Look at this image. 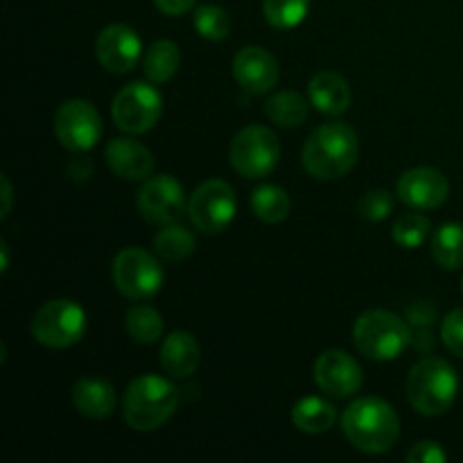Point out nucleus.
Here are the masks:
<instances>
[{"mask_svg": "<svg viewBox=\"0 0 463 463\" xmlns=\"http://www.w3.org/2000/svg\"><path fill=\"white\" fill-rule=\"evenodd\" d=\"M279 136L262 125H249L235 134L229 147V161L233 170L247 179H262L279 165Z\"/></svg>", "mask_w": 463, "mask_h": 463, "instance_id": "0eeeda50", "label": "nucleus"}, {"mask_svg": "<svg viewBox=\"0 0 463 463\" xmlns=\"http://www.w3.org/2000/svg\"><path fill=\"white\" fill-rule=\"evenodd\" d=\"M235 211H238L235 190L222 179L203 181L188 202L190 222H193L194 229L206 235H215L229 229Z\"/></svg>", "mask_w": 463, "mask_h": 463, "instance_id": "9d476101", "label": "nucleus"}, {"mask_svg": "<svg viewBox=\"0 0 463 463\" xmlns=\"http://www.w3.org/2000/svg\"><path fill=\"white\" fill-rule=\"evenodd\" d=\"M315 383L321 392H326V396L351 398L353 393L360 392L364 373L355 357L348 355L346 351L333 348V351L321 353L317 360Z\"/></svg>", "mask_w": 463, "mask_h": 463, "instance_id": "4468645a", "label": "nucleus"}, {"mask_svg": "<svg viewBox=\"0 0 463 463\" xmlns=\"http://www.w3.org/2000/svg\"><path fill=\"white\" fill-rule=\"evenodd\" d=\"M357 351L373 362H392L411 344V330L405 321L389 310H369L357 317L353 328Z\"/></svg>", "mask_w": 463, "mask_h": 463, "instance_id": "39448f33", "label": "nucleus"}, {"mask_svg": "<svg viewBox=\"0 0 463 463\" xmlns=\"http://www.w3.org/2000/svg\"><path fill=\"white\" fill-rule=\"evenodd\" d=\"M102 118L86 99H66L54 113V134L71 152H89L102 138Z\"/></svg>", "mask_w": 463, "mask_h": 463, "instance_id": "9b49d317", "label": "nucleus"}, {"mask_svg": "<svg viewBox=\"0 0 463 463\" xmlns=\"http://www.w3.org/2000/svg\"><path fill=\"white\" fill-rule=\"evenodd\" d=\"M165 271L149 251L138 247L122 249L113 260V283L122 297L145 301L161 292Z\"/></svg>", "mask_w": 463, "mask_h": 463, "instance_id": "6e6552de", "label": "nucleus"}, {"mask_svg": "<svg viewBox=\"0 0 463 463\" xmlns=\"http://www.w3.org/2000/svg\"><path fill=\"white\" fill-rule=\"evenodd\" d=\"M446 452L439 443L434 441H423L416 443L410 452H407V461L410 463H443L446 461Z\"/></svg>", "mask_w": 463, "mask_h": 463, "instance_id": "473e14b6", "label": "nucleus"}, {"mask_svg": "<svg viewBox=\"0 0 463 463\" xmlns=\"http://www.w3.org/2000/svg\"><path fill=\"white\" fill-rule=\"evenodd\" d=\"M342 430L351 446L366 455H384L401 437V419L387 401L364 396L351 402L342 416Z\"/></svg>", "mask_w": 463, "mask_h": 463, "instance_id": "f03ea898", "label": "nucleus"}, {"mask_svg": "<svg viewBox=\"0 0 463 463\" xmlns=\"http://www.w3.org/2000/svg\"><path fill=\"white\" fill-rule=\"evenodd\" d=\"M310 102L326 116H342L351 107V86L337 72H319L310 80Z\"/></svg>", "mask_w": 463, "mask_h": 463, "instance_id": "aec40b11", "label": "nucleus"}, {"mask_svg": "<svg viewBox=\"0 0 463 463\" xmlns=\"http://www.w3.org/2000/svg\"><path fill=\"white\" fill-rule=\"evenodd\" d=\"M89 328V319L80 303L71 298L48 301L32 319V337L45 348H71L80 342Z\"/></svg>", "mask_w": 463, "mask_h": 463, "instance_id": "423d86ee", "label": "nucleus"}, {"mask_svg": "<svg viewBox=\"0 0 463 463\" xmlns=\"http://www.w3.org/2000/svg\"><path fill=\"white\" fill-rule=\"evenodd\" d=\"M398 199L414 211H434L443 206L450 193L446 175L434 167H411L398 179Z\"/></svg>", "mask_w": 463, "mask_h": 463, "instance_id": "2eb2a0df", "label": "nucleus"}, {"mask_svg": "<svg viewBox=\"0 0 463 463\" xmlns=\"http://www.w3.org/2000/svg\"><path fill=\"white\" fill-rule=\"evenodd\" d=\"M335 419H337V410H335L333 402L319 396L301 398L292 410V423L306 434L328 432L335 425Z\"/></svg>", "mask_w": 463, "mask_h": 463, "instance_id": "4be33fe9", "label": "nucleus"}, {"mask_svg": "<svg viewBox=\"0 0 463 463\" xmlns=\"http://www.w3.org/2000/svg\"><path fill=\"white\" fill-rule=\"evenodd\" d=\"M138 211L152 224H176L185 213L184 185L170 175L149 176L138 193Z\"/></svg>", "mask_w": 463, "mask_h": 463, "instance_id": "f8f14e48", "label": "nucleus"}, {"mask_svg": "<svg viewBox=\"0 0 463 463\" xmlns=\"http://www.w3.org/2000/svg\"><path fill=\"white\" fill-rule=\"evenodd\" d=\"M12 202H14L12 184H9L7 176L3 175V211H0V217H3V220H7L9 211H12Z\"/></svg>", "mask_w": 463, "mask_h": 463, "instance_id": "f704fd0d", "label": "nucleus"}, {"mask_svg": "<svg viewBox=\"0 0 463 463\" xmlns=\"http://www.w3.org/2000/svg\"><path fill=\"white\" fill-rule=\"evenodd\" d=\"M407 401L419 414L443 416L457 401V373L446 360L425 357L407 378Z\"/></svg>", "mask_w": 463, "mask_h": 463, "instance_id": "20e7f679", "label": "nucleus"}, {"mask_svg": "<svg viewBox=\"0 0 463 463\" xmlns=\"http://www.w3.org/2000/svg\"><path fill=\"white\" fill-rule=\"evenodd\" d=\"M109 170L127 181H147L154 172V156L134 138H113L104 149Z\"/></svg>", "mask_w": 463, "mask_h": 463, "instance_id": "f3484780", "label": "nucleus"}, {"mask_svg": "<svg viewBox=\"0 0 463 463\" xmlns=\"http://www.w3.org/2000/svg\"><path fill=\"white\" fill-rule=\"evenodd\" d=\"M432 256L443 269H461L463 267V224L448 222L434 231Z\"/></svg>", "mask_w": 463, "mask_h": 463, "instance_id": "5701e85b", "label": "nucleus"}, {"mask_svg": "<svg viewBox=\"0 0 463 463\" xmlns=\"http://www.w3.org/2000/svg\"><path fill=\"white\" fill-rule=\"evenodd\" d=\"M441 337L448 351L455 353L457 357L463 360V307H457L450 315L443 319L441 324Z\"/></svg>", "mask_w": 463, "mask_h": 463, "instance_id": "2f4dec72", "label": "nucleus"}, {"mask_svg": "<svg viewBox=\"0 0 463 463\" xmlns=\"http://www.w3.org/2000/svg\"><path fill=\"white\" fill-rule=\"evenodd\" d=\"M0 251H3V262H0V271H3V274H5V271H7V267H9V244L5 242V240H3V242H0Z\"/></svg>", "mask_w": 463, "mask_h": 463, "instance_id": "c9c22d12", "label": "nucleus"}, {"mask_svg": "<svg viewBox=\"0 0 463 463\" xmlns=\"http://www.w3.org/2000/svg\"><path fill=\"white\" fill-rule=\"evenodd\" d=\"M179 389L161 375H138L122 398V419L136 432H154L175 416Z\"/></svg>", "mask_w": 463, "mask_h": 463, "instance_id": "7ed1b4c3", "label": "nucleus"}, {"mask_svg": "<svg viewBox=\"0 0 463 463\" xmlns=\"http://www.w3.org/2000/svg\"><path fill=\"white\" fill-rule=\"evenodd\" d=\"M181 66V50L175 41L161 39L154 41L143 54L145 77L154 84H165L176 75Z\"/></svg>", "mask_w": 463, "mask_h": 463, "instance_id": "412c9836", "label": "nucleus"}, {"mask_svg": "<svg viewBox=\"0 0 463 463\" xmlns=\"http://www.w3.org/2000/svg\"><path fill=\"white\" fill-rule=\"evenodd\" d=\"M202 362V346L185 330H175L163 339L161 366L172 378H190Z\"/></svg>", "mask_w": 463, "mask_h": 463, "instance_id": "6ab92c4d", "label": "nucleus"}, {"mask_svg": "<svg viewBox=\"0 0 463 463\" xmlns=\"http://www.w3.org/2000/svg\"><path fill=\"white\" fill-rule=\"evenodd\" d=\"M357 211H360V215L364 217V220L383 222L392 215L393 197L387 190H369V193L357 202Z\"/></svg>", "mask_w": 463, "mask_h": 463, "instance_id": "7c9ffc66", "label": "nucleus"}, {"mask_svg": "<svg viewBox=\"0 0 463 463\" xmlns=\"http://www.w3.org/2000/svg\"><path fill=\"white\" fill-rule=\"evenodd\" d=\"M430 220L420 213H405L396 220L392 229V238L402 249H419L430 235Z\"/></svg>", "mask_w": 463, "mask_h": 463, "instance_id": "c756f323", "label": "nucleus"}, {"mask_svg": "<svg viewBox=\"0 0 463 463\" xmlns=\"http://www.w3.org/2000/svg\"><path fill=\"white\" fill-rule=\"evenodd\" d=\"M360 156V138L346 122H326L306 140L301 163L315 179L333 181L348 175Z\"/></svg>", "mask_w": 463, "mask_h": 463, "instance_id": "f257e3e1", "label": "nucleus"}, {"mask_svg": "<svg viewBox=\"0 0 463 463\" xmlns=\"http://www.w3.org/2000/svg\"><path fill=\"white\" fill-rule=\"evenodd\" d=\"M267 23L276 30H292L301 25L310 12V0H265L262 3Z\"/></svg>", "mask_w": 463, "mask_h": 463, "instance_id": "cd10ccee", "label": "nucleus"}, {"mask_svg": "<svg viewBox=\"0 0 463 463\" xmlns=\"http://www.w3.org/2000/svg\"><path fill=\"white\" fill-rule=\"evenodd\" d=\"M265 113L279 127H298L307 118V99L297 90H280L267 99Z\"/></svg>", "mask_w": 463, "mask_h": 463, "instance_id": "393cba45", "label": "nucleus"}, {"mask_svg": "<svg viewBox=\"0 0 463 463\" xmlns=\"http://www.w3.org/2000/svg\"><path fill=\"white\" fill-rule=\"evenodd\" d=\"M72 405L81 416L93 420L109 419L116 411L118 398L111 383L102 378H81L72 387Z\"/></svg>", "mask_w": 463, "mask_h": 463, "instance_id": "a211bd4d", "label": "nucleus"}, {"mask_svg": "<svg viewBox=\"0 0 463 463\" xmlns=\"http://www.w3.org/2000/svg\"><path fill=\"white\" fill-rule=\"evenodd\" d=\"M461 289H463V283H461Z\"/></svg>", "mask_w": 463, "mask_h": 463, "instance_id": "e433bc0d", "label": "nucleus"}, {"mask_svg": "<svg viewBox=\"0 0 463 463\" xmlns=\"http://www.w3.org/2000/svg\"><path fill=\"white\" fill-rule=\"evenodd\" d=\"M163 113V95L158 89L145 81H131L125 89L118 90L113 98L111 116L120 131L131 136H138L156 127Z\"/></svg>", "mask_w": 463, "mask_h": 463, "instance_id": "1a4fd4ad", "label": "nucleus"}, {"mask_svg": "<svg viewBox=\"0 0 463 463\" xmlns=\"http://www.w3.org/2000/svg\"><path fill=\"white\" fill-rule=\"evenodd\" d=\"M233 77L247 93L265 95L279 81V61L269 50L247 45L233 57Z\"/></svg>", "mask_w": 463, "mask_h": 463, "instance_id": "dca6fc26", "label": "nucleus"}, {"mask_svg": "<svg viewBox=\"0 0 463 463\" xmlns=\"http://www.w3.org/2000/svg\"><path fill=\"white\" fill-rule=\"evenodd\" d=\"M154 247L163 260H185L194 251V235L176 222V224H167L158 231L154 238Z\"/></svg>", "mask_w": 463, "mask_h": 463, "instance_id": "a878e982", "label": "nucleus"}, {"mask_svg": "<svg viewBox=\"0 0 463 463\" xmlns=\"http://www.w3.org/2000/svg\"><path fill=\"white\" fill-rule=\"evenodd\" d=\"M251 208L258 220L267 222V224H280L283 220H288L289 211H292V202H289V194L280 185L265 184L253 190Z\"/></svg>", "mask_w": 463, "mask_h": 463, "instance_id": "b1692460", "label": "nucleus"}, {"mask_svg": "<svg viewBox=\"0 0 463 463\" xmlns=\"http://www.w3.org/2000/svg\"><path fill=\"white\" fill-rule=\"evenodd\" d=\"M194 30L206 41H224L231 32V18L224 7L217 5H202L194 9Z\"/></svg>", "mask_w": 463, "mask_h": 463, "instance_id": "c85d7f7f", "label": "nucleus"}, {"mask_svg": "<svg viewBox=\"0 0 463 463\" xmlns=\"http://www.w3.org/2000/svg\"><path fill=\"white\" fill-rule=\"evenodd\" d=\"M95 54L102 68H107L113 75H125L136 68V63L143 57V43L136 34L134 27L125 23H113L107 25L98 36Z\"/></svg>", "mask_w": 463, "mask_h": 463, "instance_id": "ddd939ff", "label": "nucleus"}, {"mask_svg": "<svg viewBox=\"0 0 463 463\" xmlns=\"http://www.w3.org/2000/svg\"><path fill=\"white\" fill-rule=\"evenodd\" d=\"M125 328L136 344H154L163 337V317L149 306H134L125 315Z\"/></svg>", "mask_w": 463, "mask_h": 463, "instance_id": "bb28decb", "label": "nucleus"}, {"mask_svg": "<svg viewBox=\"0 0 463 463\" xmlns=\"http://www.w3.org/2000/svg\"><path fill=\"white\" fill-rule=\"evenodd\" d=\"M154 5L167 16H181L194 7V0H154Z\"/></svg>", "mask_w": 463, "mask_h": 463, "instance_id": "72a5a7b5", "label": "nucleus"}]
</instances>
